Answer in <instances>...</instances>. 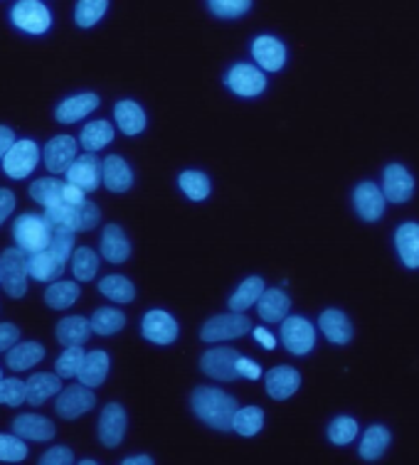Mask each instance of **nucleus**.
Segmentation results:
<instances>
[{
	"mask_svg": "<svg viewBox=\"0 0 419 465\" xmlns=\"http://www.w3.org/2000/svg\"><path fill=\"white\" fill-rule=\"evenodd\" d=\"M190 406L203 423L214 431H232V419L237 414V399L214 387H197L190 397Z\"/></svg>",
	"mask_w": 419,
	"mask_h": 465,
	"instance_id": "nucleus-1",
	"label": "nucleus"
},
{
	"mask_svg": "<svg viewBox=\"0 0 419 465\" xmlns=\"http://www.w3.org/2000/svg\"><path fill=\"white\" fill-rule=\"evenodd\" d=\"M52 224L43 214H23L17 217L13 224V239H15L17 249H23L25 254H35L47 249L52 239Z\"/></svg>",
	"mask_w": 419,
	"mask_h": 465,
	"instance_id": "nucleus-2",
	"label": "nucleus"
},
{
	"mask_svg": "<svg viewBox=\"0 0 419 465\" xmlns=\"http://www.w3.org/2000/svg\"><path fill=\"white\" fill-rule=\"evenodd\" d=\"M27 254L23 249H5L0 254V283L5 288V293L10 298H23L27 293Z\"/></svg>",
	"mask_w": 419,
	"mask_h": 465,
	"instance_id": "nucleus-3",
	"label": "nucleus"
},
{
	"mask_svg": "<svg viewBox=\"0 0 419 465\" xmlns=\"http://www.w3.org/2000/svg\"><path fill=\"white\" fill-rule=\"evenodd\" d=\"M3 170L13 180H25L33 175V170L40 163V145L30 138H20L10 145V151L3 155Z\"/></svg>",
	"mask_w": 419,
	"mask_h": 465,
	"instance_id": "nucleus-4",
	"label": "nucleus"
},
{
	"mask_svg": "<svg viewBox=\"0 0 419 465\" xmlns=\"http://www.w3.org/2000/svg\"><path fill=\"white\" fill-rule=\"evenodd\" d=\"M252 331V321L247 315L242 313H223V315H213L210 321L203 325L200 331V340L203 342H223V340H234L247 335Z\"/></svg>",
	"mask_w": 419,
	"mask_h": 465,
	"instance_id": "nucleus-5",
	"label": "nucleus"
},
{
	"mask_svg": "<svg viewBox=\"0 0 419 465\" xmlns=\"http://www.w3.org/2000/svg\"><path fill=\"white\" fill-rule=\"evenodd\" d=\"M10 20H13V25L17 30L30 35L47 33L52 25L50 10L40 0H17L13 10H10Z\"/></svg>",
	"mask_w": 419,
	"mask_h": 465,
	"instance_id": "nucleus-6",
	"label": "nucleus"
},
{
	"mask_svg": "<svg viewBox=\"0 0 419 465\" xmlns=\"http://www.w3.org/2000/svg\"><path fill=\"white\" fill-rule=\"evenodd\" d=\"M282 345L291 355L304 357L316 345V328L299 315H289L282 321Z\"/></svg>",
	"mask_w": 419,
	"mask_h": 465,
	"instance_id": "nucleus-7",
	"label": "nucleus"
},
{
	"mask_svg": "<svg viewBox=\"0 0 419 465\" xmlns=\"http://www.w3.org/2000/svg\"><path fill=\"white\" fill-rule=\"evenodd\" d=\"M237 357H240V352L232 347H213L200 357V370L213 380L234 381L240 377L237 374Z\"/></svg>",
	"mask_w": 419,
	"mask_h": 465,
	"instance_id": "nucleus-8",
	"label": "nucleus"
},
{
	"mask_svg": "<svg viewBox=\"0 0 419 465\" xmlns=\"http://www.w3.org/2000/svg\"><path fill=\"white\" fill-rule=\"evenodd\" d=\"M96 406V394L85 384H72L57 391V414L67 421H75Z\"/></svg>",
	"mask_w": 419,
	"mask_h": 465,
	"instance_id": "nucleus-9",
	"label": "nucleus"
},
{
	"mask_svg": "<svg viewBox=\"0 0 419 465\" xmlns=\"http://www.w3.org/2000/svg\"><path fill=\"white\" fill-rule=\"evenodd\" d=\"M141 335L154 345H171L180 335L178 321L165 311H148L141 321Z\"/></svg>",
	"mask_w": 419,
	"mask_h": 465,
	"instance_id": "nucleus-10",
	"label": "nucleus"
},
{
	"mask_svg": "<svg viewBox=\"0 0 419 465\" xmlns=\"http://www.w3.org/2000/svg\"><path fill=\"white\" fill-rule=\"evenodd\" d=\"M224 84L230 86L237 96L252 99V96H259L266 89V76L254 64H234L224 76Z\"/></svg>",
	"mask_w": 419,
	"mask_h": 465,
	"instance_id": "nucleus-11",
	"label": "nucleus"
},
{
	"mask_svg": "<svg viewBox=\"0 0 419 465\" xmlns=\"http://www.w3.org/2000/svg\"><path fill=\"white\" fill-rule=\"evenodd\" d=\"M79 153V141L72 138V135H55L47 141L43 151V161L45 168L60 175V173H67V168L75 163Z\"/></svg>",
	"mask_w": 419,
	"mask_h": 465,
	"instance_id": "nucleus-12",
	"label": "nucleus"
},
{
	"mask_svg": "<svg viewBox=\"0 0 419 465\" xmlns=\"http://www.w3.org/2000/svg\"><path fill=\"white\" fill-rule=\"evenodd\" d=\"M412 193H414V178H412L410 170L400 165V163L387 165L385 173H383V195H385L387 203H407Z\"/></svg>",
	"mask_w": 419,
	"mask_h": 465,
	"instance_id": "nucleus-13",
	"label": "nucleus"
},
{
	"mask_svg": "<svg viewBox=\"0 0 419 465\" xmlns=\"http://www.w3.org/2000/svg\"><path fill=\"white\" fill-rule=\"evenodd\" d=\"M67 183L77 185L85 193H95L102 183V163L95 153H85L82 158H75V163L67 168Z\"/></svg>",
	"mask_w": 419,
	"mask_h": 465,
	"instance_id": "nucleus-14",
	"label": "nucleus"
},
{
	"mask_svg": "<svg viewBox=\"0 0 419 465\" xmlns=\"http://www.w3.org/2000/svg\"><path fill=\"white\" fill-rule=\"evenodd\" d=\"M353 204H355V212H358L360 217L365 222H377L383 217V212H385V195H383V190L375 185V183H360L355 187V193H353Z\"/></svg>",
	"mask_w": 419,
	"mask_h": 465,
	"instance_id": "nucleus-15",
	"label": "nucleus"
},
{
	"mask_svg": "<svg viewBox=\"0 0 419 465\" xmlns=\"http://www.w3.org/2000/svg\"><path fill=\"white\" fill-rule=\"evenodd\" d=\"M126 436V411L121 404H106L99 416V440L106 449H116Z\"/></svg>",
	"mask_w": 419,
	"mask_h": 465,
	"instance_id": "nucleus-16",
	"label": "nucleus"
},
{
	"mask_svg": "<svg viewBox=\"0 0 419 465\" xmlns=\"http://www.w3.org/2000/svg\"><path fill=\"white\" fill-rule=\"evenodd\" d=\"M252 57L264 72H279L286 64V47L272 35H262L252 43Z\"/></svg>",
	"mask_w": 419,
	"mask_h": 465,
	"instance_id": "nucleus-17",
	"label": "nucleus"
},
{
	"mask_svg": "<svg viewBox=\"0 0 419 465\" xmlns=\"http://www.w3.org/2000/svg\"><path fill=\"white\" fill-rule=\"evenodd\" d=\"M301 387L299 370H294L289 364H279L274 370H269L266 374V394L276 401L294 397Z\"/></svg>",
	"mask_w": 419,
	"mask_h": 465,
	"instance_id": "nucleus-18",
	"label": "nucleus"
},
{
	"mask_svg": "<svg viewBox=\"0 0 419 465\" xmlns=\"http://www.w3.org/2000/svg\"><path fill=\"white\" fill-rule=\"evenodd\" d=\"M67 269V263L62 262L60 256H55L50 249H43V252H35V254H27V273L30 279L40 281V283H52L57 281Z\"/></svg>",
	"mask_w": 419,
	"mask_h": 465,
	"instance_id": "nucleus-19",
	"label": "nucleus"
},
{
	"mask_svg": "<svg viewBox=\"0 0 419 465\" xmlns=\"http://www.w3.org/2000/svg\"><path fill=\"white\" fill-rule=\"evenodd\" d=\"M318 328L325 335L328 342H334V345H348L353 340V325L348 321V315L338 311V308H328L321 313L318 318Z\"/></svg>",
	"mask_w": 419,
	"mask_h": 465,
	"instance_id": "nucleus-20",
	"label": "nucleus"
},
{
	"mask_svg": "<svg viewBox=\"0 0 419 465\" xmlns=\"http://www.w3.org/2000/svg\"><path fill=\"white\" fill-rule=\"evenodd\" d=\"M102 183L106 190L112 193H126L134 185V173H131L129 163L121 155H109L102 161Z\"/></svg>",
	"mask_w": 419,
	"mask_h": 465,
	"instance_id": "nucleus-21",
	"label": "nucleus"
},
{
	"mask_svg": "<svg viewBox=\"0 0 419 465\" xmlns=\"http://www.w3.org/2000/svg\"><path fill=\"white\" fill-rule=\"evenodd\" d=\"M109 355L104 350H95V352H85V360H82V367H79V384H85L89 390L95 387H102L106 377H109Z\"/></svg>",
	"mask_w": 419,
	"mask_h": 465,
	"instance_id": "nucleus-22",
	"label": "nucleus"
},
{
	"mask_svg": "<svg viewBox=\"0 0 419 465\" xmlns=\"http://www.w3.org/2000/svg\"><path fill=\"white\" fill-rule=\"evenodd\" d=\"M96 109H99V96L96 94H75V96H69L57 106L55 116H57L60 124H77V121L86 119Z\"/></svg>",
	"mask_w": 419,
	"mask_h": 465,
	"instance_id": "nucleus-23",
	"label": "nucleus"
},
{
	"mask_svg": "<svg viewBox=\"0 0 419 465\" xmlns=\"http://www.w3.org/2000/svg\"><path fill=\"white\" fill-rule=\"evenodd\" d=\"M62 390V377L57 372H37L33 377H27L25 381V401L30 406L45 404L47 399H52Z\"/></svg>",
	"mask_w": 419,
	"mask_h": 465,
	"instance_id": "nucleus-24",
	"label": "nucleus"
},
{
	"mask_svg": "<svg viewBox=\"0 0 419 465\" xmlns=\"http://www.w3.org/2000/svg\"><path fill=\"white\" fill-rule=\"evenodd\" d=\"M394 246H397L400 262L407 269H419V224L414 222L400 224V229L394 232Z\"/></svg>",
	"mask_w": 419,
	"mask_h": 465,
	"instance_id": "nucleus-25",
	"label": "nucleus"
},
{
	"mask_svg": "<svg viewBox=\"0 0 419 465\" xmlns=\"http://www.w3.org/2000/svg\"><path fill=\"white\" fill-rule=\"evenodd\" d=\"M102 256L109 263L129 262L131 242L119 224H106L102 232Z\"/></svg>",
	"mask_w": 419,
	"mask_h": 465,
	"instance_id": "nucleus-26",
	"label": "nucleus"
},
{
	"mask_svg": "<svg viewBox=\"0 0 419 465\" xmlns=\"http://www.w3.org/2000/svg\"><path fill=\"white\" fill-rule=\"evenodd\" d=\"M259 318L264 322H282L289 315L291 298L284 293L282 288H264V293L259 296L257 303Z\"/></svg>",
	"mask_w": 419,
	"mask_h": 465,
	"instance_id": "nucleus-27",
	"label": "nucleus"
},
{
	"mask_svg": "<svg viewBox=\"0 0 419 465\" xmlns=\"http://www.w3.org/2000/svg\"><path fill=\"white\" fill-rule=\"evenodd\" d=\"M13 433L25 440H52L55 436V423L50 419L37 414H20L13 421Z\"/></svg>",
	"mask_w": 419,
	"mask_h": 465,
	"instance_id": "nucleus-28",
	"label": "nucleus"
},
{
	"mask_svg": "<svg viewBox=\"0 0 419 465\" xmlns=\"http://www.w3.org/2000/svg\"><path fill=\"white\" fill-rule=\"evenodd\" d=\"M45 360V347L35 340H27V342H15L10 347L8 355H5V362L13 372H25L30 367H35L37 362Z\"/></svg>",
	"mask_w": 419,
	"mask_h": 465,
	"instance_id": "nucleus-29",
	"label": "nucleus"
},
{
	"mask_svg": "<svg viewBox=\"0 0 419 465\" xmlns=\"http://www.w3.org/2000/svg\"><path fill=\"white\" fill-rule=\"evenodd\" d=\"M92 338V325L82 315H69L57 322V340L65 347H85L86 340Z\"/></svg>",
	"mask_w": 419,
	"mask_h": 465,
	"instance_id": "nucleus-30",
	"label": "nucleus"
},
{
	"mask_svg": "<svg viewBox=\"0 0 419 465\" xmlns=\"http://www.w3.org/2000/svg\"><path fill=\"white\" fill-rule=\"evenodd\" d=\"M114 119H116V126L121 128V134L126 135H138L145 128V111L131 99H121L114 106Z\"/></svg>",
	"mask_w": 419,
	"mask_h": 465,
	"instance_id": "nucleus-31",
	"label": "nucleus"
},
{
	"mask_svg": "<svg viewBox=\"0 0 419 465\" xmlns=\"http://www.w3.org/2000/svg\"><path fill=\"white\" fill-rule=\"evenodd\" d=\"M264 279L262 276H249L237 286V291L230 296V311L234 313H244L252 305L257 303L259 296L264 293Z\"/></svg>",
	"mask_w": 419,
	"mask_h": 465,
	"instance_id": "nucleus-32",
	"label": "nucleus"
},
{
	"mask_svg": "<svg viewBox=\"0 0 419 465\" xmlns=\"http://www.w3.org/2000/svg\"><path fill=\"white\" fill-rule=\"evenodd\" d=\"M114 141V126L109 121H92L82 128V135H79V143L86 153H96L106 148V145Z\"/></svg>",
	"mask_w": 419,
	"mask_h": 465,
	"instance_id": "nucleus-33",
	"label": "nucleus"
},
{
	"mask_svg": "<svg viewBox=\"0 0 419 465\" xmlns=\"http://www.w3.org/2000/svg\"><path fill=\"white\" fill-rule=\"evenodd\" d=\"M390 440H393V436H390L385 426H370L368 431L363 433V440H360V458L363 460H377L387 450Z\"/></svg>",
	"mask_w": 419,
	"mask_h": 465,
	"instance_id": "nucleus-34",
	"label": "nucleus"
},
{
	"mask_svg": "<svg viewBox=\"0 0 419 465\" xmlns=\"http://www.w3.org/2000/svg\"><path fill=\"white\" fill-rule=\"evenodd\" d=\"M262 429H264V411H262L259 406L237 409V414L232 419V431L240 433L244 439H252V436H257Z\"/></svg>",
	"mask_w": 419,
	"mask_h": 465,
	"instance_id": "nucleus-35",
	"label": "nucleus"
},
{
	"mask_svg": "<svg viewBox=\"0 0 419 465\" xmlns=\"http://www.w3.org/2000/svg\"><path fill=\"white\" fill-rule=\"evenodd\" d=\"M79 286L75 281H52V286L45 291V303L55 311H65L77 303Z\"/></svg>",
	"mask_w": 419,
	"mask_h": 465,
	"instance_id": "nucleus-36",
	"label": "nucleus"
},
{
	"mask_svg": "<svg viewBox=\"0 0 419 465\" xmlns=\"http://www.w3.org/2000/svg\"><path fill=\"white\" fill-rule=\"evenodd\" d=\"M178 187L185 193L188 200L193 203H203L210 197V178H207L205 173H200V170H185V173H180L178 175Z\"/></svg>",
	"mask_w": 419,
	"mask_h": 465,
	"instance_id": "nucleus-37",
	"label": "nucleus"
},
{
	"mask_svg": "<svg viewBox=\"0 0 419 465\" xmlns=\"http://www.w3.org/2000/svg\"><path fill=\"white\" fill-rule=\"evenodd\" d=\"M89 325H92V332H96V335L112 338V335H116L119 331H124L126 315L121 313V311H116V308H99V311H95V315H92Z\"/></svg>",
	"mask_w": 419,
	"mask_h": 465,
	"instance_id": "nucleus-38",
	"label": "nucleus"
},
{
	"mask_svg": "<svg viewBox=\"0 0 419 465\" xmlns=\"http://www.w3.org/2000/svg\"><path fill=\"white\" fill-rule=\"evenodd\" d=\"M69 259H72V273H75V279L82 281V283H89V281L95 279L96 271H99V256H96L95 249H89V246L75 249Z\"/></svg>",
	"mask_w": 419,
	"mask_h": 465,
	"instance_id": "nucleus-39",
	"label": "nucleus"
},
{
	"mask_svg": "<svg viewBox=\"0 0 419 465\" xmlns=\"http://www.w3.org/2000/svg\"><path fill=\"white\" fill-rule=\"evenodd\" d=\"M99 291H102L104 296L114 301V303H131L134 298H136V288L131 283L126 276H104L102 283H99Z\"/></svg>",
	"mask_w": 419,
	"mask_h": 465,
	"instance_id": "nucleus-40",
	"label": "nucleus"
},
{
	"mask_svg": "<svg viewBox=\"0 0 419 465\" xmlns=\"http://www.w3.org/2000/svg\"><path fill=\"white\" fill-rule=\"evenodd\" d=\"M62 187H65V183L57 178L35 180L33 185H30V197L47 210V207L62 204Z\"/></svg>",
	"mask_w": 419,
	"mask_h": 465,
	"instance_id": "nucleus-41",
	"label": "nucleus"
},
{
	"mask_svg": "<svg viewBox=\"0 0 419 465\" xmlns=\"http://www.w3.org/2000/svg\"><path fill=\"white\" fill-rule=\"evenodd\" d=\"M109 8V0H79L75 10V20L79 27L96 25Z\"/></svg>",
	"mask_w": 419,
	"mask_h": 465,
	"instance_id": "nucleus-42",
	"label": "nucleus"
},
{
	"mask_svg": "<svg viewBox=\"0 0 419 465\" xmlns=\"http://www.w3.org/2000/svg\"><path fill=\"white\" fill-rule=\"evenodd\" d=\"M358 436V421L351 416H338L328 426V440L335 446H348Z\"/></svg>",
	"mask_w": 419,
	"mask_h": 465,
	"instance_id": "nucleus-43",
	"label": "nucleus"
},
{
	"mask_svg": "<svg viewBox=\"0 0 419 465\" xmlns=\"http://www.w3.org/2000/svg\"><path fill=\"white\" fill-rule=\"evenodd\" d=\"M27 458L25 439L20 436H10V433H0V460L3 463H23Z\"/></svg>",
	"mask_w": 419,
	"mask_h": 465,
	"instance_id": "nucleus-44",
	"label": "nucleus"
},
{
	"mask_svg": "<svg viewBox=\"0 0 419 465\" xmlns=\"http://www.w3.org/2000/svg\"><path fill=\"white\" fill-rule=\"evenodd\" d=\"M75 234H77V232H72V229L55 227L52 229V239H50V244H47V249H50L55 256H60L62 262L67 263L72 252H75Z\"/></svg>",
	"mask_w": 419,
	"mask_h": 465,
	"instance_id": "nucleus-45",
	"label": "nucleus"
},
{
	"mask_svg": "<svg viewBox=\"0 0 419 465\" xmlns=\"http://www.w3.org/2000/svg\"><path fill=\"white\" fill-rule=\"evenodd\" d=\"M207 8L213 15L223 17V20H234L252 8V0H207Z\"/></svg>",
	"mask_w": 419,
	"mask_h": 465,
	"instance_id": "nucleus-46",
	"label": "nucleus"
},
{
	"mask_svg": "<svg viewBox=\"0 0 419 465\" xmlns=\"http://www.w3.org/2000/svg\"><path fill=\"white\" fill-rule=\"evenodd\" d=\"M82 360H85V350L79 345L67 347L60 357H57V364L55 370L60 374L62 380H69V377H77L79 367H82Z\"/></svg>",
	"mask_w": 419,
	"mask_h": 465,
	"instance_id": "nucleus-47",
	"label": "nucleus"
},
{
	"mask_svg": "<svg viewBox=\"0 0 419 465\" xmlns=\"http://www.w3.org/2000/svg\"><path fill=\"white\" fill-rule=\"evenodd\" d=\"M23 401H25V381L15 377H8V380L0 377V404L20 406Z\"/></svg>",
	"mask_w": 419,
	"mask_h": 465,
	"instance_id": "nucleus-48",
	"label": "nucleus"
},
{
	"mask_svg": "<svg viewBox=\"0 0 419 465\" xmlns=\"http://www.w3.org/2000/svg\"><path fill=\"white\" fill-rule=\"evenodd\" d=\"M99 207L95 203H89L85 200L82 204L75 207V232H89V229H95L99 224Z\"/></svg>",
	"mask_w": 419,
	"mask_h": 465,
	"instance_id": "nucleus-49",
	"label": "nucleus"
},
{
	"mask_svg": "<svg viewBox=\"0 0 419 465\" xmlns=\"http://www.w3.org/2000/svg\"><path fill=\"white\" fill-rule=\"evenodd\" d=\"M40 463H45V465H69V463H75V456H72V450H69L67 446H55V449H50L43 458H40Z\"/></svg>",
	"mask_w": 419,
	"mask_h": 465,
	"instance_id": "nucleus-50",
	"label": "nucleus"
},
{
	"mask_svg": "<svg viewBox=\"0 0 419 465\" xmlns=\"http://www.w3.org/2000/svg\"><path fill=\"white\" fill-rule=\"evenodd\" d=\"M17 340H20L17 325H13V322H0V352H8Z\"/></svg>",
	"mask_w": 419,
	"mask_h": 465,
	"instance_id": "nucleus-51",
	"label": "nucleus"
},
{
	"mask_svg": "<svg viewBox=\"0 0 419 465\" xmlns=\"http://www.w3.org/2000/svg\"><path fill=\"white\" fill-rule=\"evenodd\" d=\"M237 374L244 380L257 381L262 377V367L257 362H252L249 357H237Z\"/></svg>",
	"mask_w": 419,
	"mask_h": 465,
	"instance_id": "nucleus-52",
	"label": "nucleus"
},
{
	"mask_svg": "<svg viewBox=\"0 0 419 465\" xmlns=\"http://www.w3.org/2000/svg\"><path fill=\"white\" fill-rule=\"evenodd\" d=\"M85 200H86L85 190H79V187L72 185V183H65V187H62V204L75 207V204H82Z\"/></svg>",
	"mask_w": 419,
	"mask_h": 465,
	"instance_id": "nucleus-53",
	"label": "nucleus"
},
{
	"mask_svg": "<svg viewBox=\"0 0 419 465\" xmlns=\"http://www.w3.org/2000/svg\"><path fill=\"white\" fill-rule=\"evenodd\" d=\"M13 210H15V195L10 190H0V227L13 214Z\"/></svg>",
	"mask_w": 419,
	"mask_h": 465,
	"instance_id": "nucleus-54",
	"label": "nucleus"
},
{
	"mask_svg": "<svg viewBox=\"0 0 419 465\" xmlns=\"http://www.w3.org/2000/svg\"><path fill=\"white\" fill-rule=\"evenodd\" d=\"M13 143H15V134H13V128L0 126V161H3V155L10 151V145Z\"/></svg>",
	"mask_w": 419,
	"mask_h": 465,
	"instance_id": "nucleus-55",
	"label": "nucleus"
},
{
	"mask_svg": "<svg viewBox=\"0 0 419 465\" xmlns=\"http://www.w3.org/2000/svg\"><path fill=\"white\" fill-rule=\"evenodd\" d=\"M254 340H257L259 345L264 347V350H274L276 347V338L272 332L266 331V328H254Z\"/></svg>",
	"mask_w": 419,
	"mask_h": 465,
	"instance_id": "nucleus-56",
	"label": "nucleus"
},
{
	"mask_svg": "<svg viewBox=\"0 0 419 465\" xmlns=\"http://www.w3.org/2000/svg\"><path fill=\"white\" fill-rule=\"evenodd\" d=\"M155 460L151 456H134V458H126L124 465H154Z\"/></svg>",
	"mask_w": 419,
	"mask_h": 465,
	"instance_id": "nucleus-57",
	"label": "nucleus"
},
{
	"mask_svg": "<svg viewBox=\"0 0 419 465\" xmlns=\"http://www.w3.org/2000/svg\"><path fill=\"white\" fill-rule=\"evenodd\" d=\"M0 377H3V374H0Z\"/></svg>",
	"mask_w": 419,
	"mask_h": 465,
	"instance_id": "nucleus-58",
	"label": "nucleus"
}]
</instances>
